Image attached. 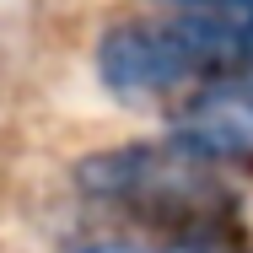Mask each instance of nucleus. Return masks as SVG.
<instances>
[{"label":"nucleus","instance_id":"nucleus-1","mask_svg":"<svg viewBox=\"0 0 253 253\" xmlns=\"http://www.w3.org/2000/svg\"><path fill=\"white\" fill-rule=\"evenodd\" d=\"M76 189L189 248L221 237L237 221V189L226 178V162L189 146L183 135L108 146V151L86 156L76 167Z\"/></svg>","mask_w":253,"mask_h":253},{"label":"nucleus","instance_id":"nucleus-2","mask_svg":"<svg viewBox=\"0 0 253 253\" xmlns=\"http://www.w3.org/2000/svg\"><path fill=\"white\" fill-rule=\"evenodd\" d=\"M253 59V5H167V16L113 22L97 43V76L113 97L146 102L205 86Z\"/></svg>","mask_w":253,"mask_h":253},{"label":"nucleus","instance_id":"nucleus-3","mask_svg":"<svg viewBox=\"0 0 253 253\" xmlns=\"http://www.w3.org/2000/svg\"><path fill=\"white\" fill-rule=\"evenodd\" d=\"M172 135H183L189 146L210 151L215 162H243L253 167V59L237 70L210 76L194 86V97L178 108Z\"/></svg>","mask_w":253,"mask_h":253},{"label":"nucleus","instance_id":"nucleus-4","mask_svg":"<svg viewBox=\"0 0 253 253\" xmlns=\"http://www.w3.org/2000/svg\"><path fill=\"white\" fill-rule=\"evenodd\" d=\"M70 253H205L189 243H172V248H135V243H92V248H70Z\"/></svg>","mask_w":253,"mask_h":253},{"label":"nucleus","instance_id":"nucleus-5","mask_svg":"<svg viewBox=\"0 0 253 253\" xmlns=\"http://www.w3.org/2000/svg\"><path fill=\"white\" fill-rule=\"evenodd\" d=\"M156 5H253V0H156Z\"/></svg>","mask_w":253,"mask_h":253}]
</instances>
